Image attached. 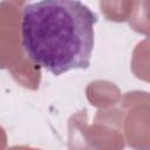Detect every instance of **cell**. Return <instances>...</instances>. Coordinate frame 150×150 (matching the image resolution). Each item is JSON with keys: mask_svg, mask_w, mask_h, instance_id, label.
Returning a JSON list of instances; mask_svg holds the SVG:
<instances>
[{"mask_svg": "<svg viewBox=\"0 0 150 150\" xmlns=\"http://www.w3.org/2000/svg\"><path fill=\"white\" fill-rule=\"evenodd\" d=\"M97 15L80 0H40L25 6L21 45L33 63L59 76L90 66Z\"/></svg>", "mask_w": 150, "mask_h": 150, "instance_id": "cell-1", "label": "cell"}]
</instances>
